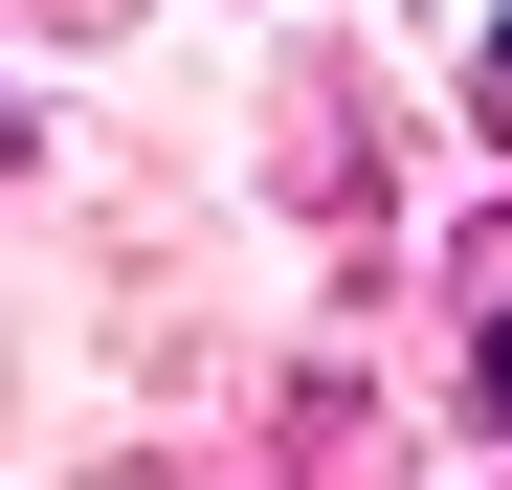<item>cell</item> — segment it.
<instances>
[{
    "label": "cell",
    "instance_id": "cell-1",
    "mask_svg": "<svg viewBox=\"0 0 512 490\" xmlns=\"http://www.w3.org/2000/svg\"><path fill=\"white\" fill-rule=\"evenodd\" d=\"M468 401H490V424H512V312H490V335H468Z\"/></svg>",
    "mask_w": 512,
    "mask_h": 490
},
{
    "label": "cell",
    "instance_id": "cell-2",
    "mask_svg": "<svg viewBox=\"0 0 512 490\" xmlns=\"http://www.w3.org/2000/svg\"><path fill=\"white\" fill-rule=\"evenodd\" d=\"M0 156H23V112H0Z\"/></svg>",
    "mask_w": 512,
    "mask_h": 490
},
{
    "label": "cell",
    "instance_id": "cell-3",
    "mask_svg": "<svg viewBox=\"0 0 512 490\" xmlns=\"http://www.w3.org/2000/svg\"><path fill=\"white\" fill-rule=\"evenodd\" d=\"M490 67H512V45H490Z\"/></svg>",
    "mask_w": 512,
    "mask_h": 490
}]
</instances>
